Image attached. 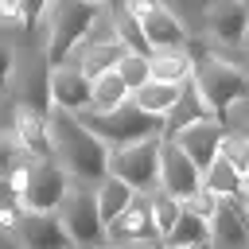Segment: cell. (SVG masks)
<instances>
[{"instance_id":"6da1fadb","label":"cell","mask_w":249,"mask_h":249,"mask_svg":"<svg viewBox=\"0 0 249 249\" xmlns=\"http://www.w3.org/2000/svg\"><path fill=\"white\" fill-rule=\"evenodd\" d=\"M187 51H191V86L206 101L210 117L230 124V113L241 101H249V74L237 62H230L226 54H218L210 43H202V39H191Z\"/></svg>"},{"instance_id":"7a4b0ae2","label":"cell","mask_w":249,"mask_h":249,"mask_svg":"<svg viewBox=\"0 0 249 249\" xmlns=\"http://www.w3.org/2000/svg\"><path fill=\"white\" fill-rule=\"evenodd\" d=\"M51 128H54L58 160L70 171V179L74 183H86V187H97L109 175V144L97 140L74 113H62V109L51 113Z\"/></svg>"},{"instance_id":"3957f363","label":"cell","mask_w":249,"mask_h":249,"mask_svg":"<svg viewBox=\"0 0 249 249\" xmlns=\"http://www.w3.org/2000/svg\"><path fill=\"white\" fill-rule=\"evenodd\" d=\"M105 8H93L86 0H51L47 8V43H43V62L54 70L62 62H70V54L89 39L93 23L101 19Z\"/></svg>"},{"instance_id":"277c9868","label":"cell","mask_w":249,"mask_h":249,"mask_svg":"<svg viewBox=\"0 0 249 249\" xmlns=\"http://www.w3.org/2000/svg\"><path fill=\"white\" fill-rule=\"evenodd\" d=\"M78 121H82L97 140H105L109 152H113V148H128V144H140V140H152V136H163V117L144 113L132 97H128L121 109H113V113H93V109H86Z\"/></svg>"},{"instance_id":"5b68a950","label":"cell","mask_w":249,"mask_h":249,"mask_svg":"<svg viewBox=\"0 0 249 249\" xmlns=\"http://www.w3.org/2000/svg\"><path fill=\"white\" fill-rule=\"evenodd\" d=\"M12 187L19 191L23 198V210H35V214H58L74 179L70 171L62 167V160H27V167L12 179Z\"/></svg>"},{"instance_id":"8992f818","label":"cell","mask_w":249,"mask_h":249,"mask_svg":"<svg viewBox=\"0 0 249 249\" xmlns=\"http://www.w3.org/2000/svg\"><path fill=\"white\" fill-rule=\"evenodd\" d=\"M160 156H163V136L128 144V148H113L109 152V175L121 179L124 187H132L136 195H152L160 191Z\"/></svg>"},{"instance_id":"52a82bcc","label":"cell","mask_w":249,"mask_h":249,"mask_svg":"<svg viewBox=\"0 0 249 249\" xmlns=\"http://www.w3.org/2000/svg\"><path fill=\"white\" fill-rule=\"evenodd\" d=\"M58 214H62V226H66L74 249H109V230L97 214V187L74 183Z\"/></svg>"},{"instance_id":"ba28073f","label":"cell","mask_w":249,"mask_h":249,"mask_svg":"<svg viewBox=\"0 0 249 249\" xmlns=\"http://www.w3.org/2000/svg\"><path fill=\"white\" fill-rule=\"evenodd\" d=\"M128 12L136 16L144 39L152 43V51H179L187 47V27L179 23V16L167 8V0H124Z\"/></svg>"},{"instance_id":"9c48e42d","label":"cell","mask_w":249,"mask_h":249,"mask_svg":"<svg viewBox=\"0 0 249 249\" xmlns=\"http://www.w3.org/2000/svg\"><path fill=\"white\" fill-rule=\"evenodd\" d=\"M132 245H148V249L163 245L156 218H152V195H136L128 210L117 222H109V249H132Z\"/></svg>"},{"instance_id":"30bf717a","label":"cell","mask_w":249,"mask_h":249,"mask_svg":"<svg viewBox=\"0 0 249 249\" xmlns=\"http://www.w3.org/2000/svg\"><path fill=\"white\" fill-rule=\"evenodd\" d=\"M206 43L222 47H245L249 35V0H206Z\"/></svg>"},{"instance_id":"8fae6325","label":"cell","mask_w":249,"mask_h":249,"mask_svg":"<svg viewBox=\"0 0 249 249\" xmlns=\"http://www.w3.org/2000/svg\"><path fill=\"white\" fill-rule=\"evenodd\" d=\"M160 191H167L171 198L187 202L202 191V171L195 167V160L175 144V140H163V156H160Z\"/></svg>"},{"instance_id":"7c38bea8","label":"cell","mask_w":249,"mask_h":249,"mask_svg":"<svg viewBox=\"0 0 249 249\" xmlns=\"http://www.w3.org/2000/svg\"><path fill=\"white\" fill-rule=\"evenodd\" d=\"M51 101L62 113L82 117L86 109H93V78H86L74 62H62L51 70Z\"/></svg>"},{"instance_id":"4fadbf2b","label":"cell","mask_w":249,"mask_h":249,"mask_svg":"<svg viewBox=\"0 0 249 249\" xmlns=\"http://www.w3.org/2000/svg\"><path fill=\"white\" fill-rule=\"evenodd\" d=\"M16 140L27 152V160H58L51 113H39V109H31L23 101L16 105Z\"/></svg>"},{"instance_id":"5bb4252c","label":"cell","mask_w":249,"mask_h":249,"mask_svg":"<svg viewBox=\"0 0 249 249\" xmlns=\"http://www.w3.org/2000/svg\"><path fill=\"white\" fill-rule=\"evenodd\" d=\"M16 245L19 249H74L66 226H62V214H35V210H23L19 226L12 230Z\"/></svg>"},{"instance_id":"9a60e30c","label":"cell","mask_w":249,"mask_h":249,"mask_svg":"<svg viewBox=\"0 0 249 249\" xmlns=\"http://www.w3.org/2000/svg\"><path fill=\"white\" fill-rule=\"evenodd\" d=\"M226 132H230V128H226L222 121H214V117H210V121H198V124L183 128V132H179V136H171V140H175V144L195 160V167L206 175V171L214 167V160L222 156V140H226Z\"/></svg>"},{"instance_id":"2e32d148","label":"cell","mask_w":249,"mask_h":249,"mask_svg":"<svg viewBox=\"0 0 249 249\" xmlns=\"http://www.w3.org/2000/svg\"><path fill=\"white\" fill-rule=\"evenodd\" d=\"M241 206L245 202H237V198H218V210L210 218V249H249Z\"/></svg>"},{"instance_id":"e0dca14e","label":"cell","mask_w":249,"mask_h":249,"mask_svg":"<svg viewBox=\"0 0 249 249\" xmlns=\"http://www.w3.org/2000/svg\"><path fill=\"white\" fill-rule=\"evenodd\" d=\"M128 51L113 39V43H101V39H86L78 51H74V66L86 74V78H101V74H109V70H117V62L124 58Z\"/></svg>"},{"instance_id":"ac0fdd59","label":"cell","mask_w":249,"mask_h":249,"mask_svg":"<svg viewBox=\"0 0 249 249\" xmlns=\"http://www.w3.org/2000/svg\"><path fill=\"white\" fill-rule=\"evenodd\" d=\"M198 121H210V109H206V101L198 97V89L187 82V86H183V97H179V105H175V109L167 113V121H163V140L179 136L183 128L198 124Z\"/></svg>"},{"instance_id":"d6986e66","label":"cell","mask_w":249,"mask_h":249,"mask_svg":"<svg viewBox=\"0 0 249 249\" xmlns=\"http://www.w3.org/2000/svg\"><path fill=\"white\" fill-rule=\"evenodd\" d=\"M163 245H171V249H202V245H210V218H202V214L183 206V214H179L175 230L163 237Z\"/></svg>"},{"instance_id":"ffe728a7","label":"cell","mask_w":249,"mask_h":249,"mask_svg":"<svg viewBox=\"0 0 249 249\" xmlns=\"http://www.w3.org/2000/svg\"><path fill=\"white\" fill-rule=\"evenodd\" d=\"M202 187L214 195V198H237V202H245V175L230 163V160H214V167L202 175Z\"/></svg>"},{"instance_id":"44dd1931","label":"cell","mask_w":249,"mask_h":249,"mask_svg":"<svg viewBox=\"0 0 249 249\" xmlns=\"http://www.w3.org/2000/svg\"><path fill=\"white\" fill-rule=\"evenodd\" d=\"M183 86H187V82H183ZM183 86H171V82H148L144 89L132 93V101H136L144 113L167 121V113H171V109L179 105V97H183Z\"/></svg>"},{"instance_id":"7402d4cb","label":"cell","mask_w":249,"mask_h":249,"mask_svg":"<svg viewBox=\"0 0 249 249\" xmlns=\"http://www.w3.org/2000/svg\"><path fill=\"white\" fill-rule=\"evenodd\" d=\"M136 198V191L132 187H124L121 179H113V175H105L101 183H97V214H101V222H105V230H109V222H117L124 210H128V202Z\"/></svg>"},{"instance_id":"603a6c76","label":"cell","mask_w":249,"mask_h":249,"mask_svg":"<svg viewBox=\"0 0 249 249\" xmlns=\"http://www.w3.org/2000/svg\"><path fill=\"white\" fill-rule=\"evenodd\" d=\"M148 62H152V82H171V86L191 82V51L187 47H179V51H156Z\"/></svg>"},{"instance_id":"cb8c5ba5","label":"cell","mask_w":249,"mask_h":249,"mask_svg":"<svg viewBox=\"0 0 249 249\" xmlns=\"http://www.w3.org/2000/svg\"><path fill=\"white\" fill-rule=\"evenodd\" d=\"M113 27H117V43H121L128 54H144V58H152V54H156V51H152V43L144 39V31H140L136 16L128 12V4H117V8H113Z\"/></svg>"},{"instance_id":"d4e9b609","label":"cell","mask_w":249,"mask_h":249,"mask_svg":"<svg viewBox=\"0 0 249 249\" xmlns=\"http://www.w3.org/2000/svg\"><path fill=\"white\" fill-rule=\"evenodd\" d=\"M128 97H132V89L124 86V78H121L117 70L93 78V113H113V109H121Z\"/></svg>"},{"instance_id":"484cf974","label":"cell","mask_w":249,"mask_h":249,"mask_svg":"<svg viewBox=\"0 0 249 249\" xmlns=\"http://www.w3.org/2000/svg\"><path fill=\"white\" fill-rule=\"evenodd\" d=\"M23 105H31V109H39V113H54V101H51V66H47V62H39L35 74L27 78V86H23Z\"/></svg>"},{"instance_id":"4316f807","label":"cell","mask_w":249,"mask_h":249,"mask_svg":"<svg viewBox=\"0 0 249 249\" xmlns=\"http://www.w3.org/2000/svg\"><path fill=\"white\" fill-rule=\"evenodd\" d=\"M179 214H183V202H179V198H171L167 191H152V218H156L160 237H167V233L175 230Z\"/></svg>"},{"instance_id":"83f0119b","label":"cell","mask_w":249,"mask_h":249,"mask_svg":"<svg viewBox=\"0 0 249 249\" xmlns=\"http://www.w3.org/2000/svg\"><path fill=\"white\" fill-rule=\"evenodd\" d=\"M27 167V152L19 148L16 132H0V179H16Z\"/></svg>"},{"instance_id":"f1b7e54d","label":"cell","mask_w":249,"mask_h":249,"mask_svg":"<svg viewBox=\"0 0 249 249\" xmlns=\"http://www.w3.org/2000/svg\"><path fill=\"white\" fill-rule=\"evenodd\" d=\"M117 74H121L124 86L136 93V89H144V86L152 82V62H148L144 54H124V58L117 62Z\"/></svg>"},{"instance_id":"f546056e","label":"cell","mask_w":249,"mask_h":249,"mask_svg":"<svg viewBox=\"0 0 249 249\" xmlns=\"http://www.w3.org/2000/svg\"><path fill=\"white\" fill-rule=\"evenodd\" d=\"M222 160H230L241 175L249 171V136L245 132H226V140H222Z\"/></svg>"},{"instance_id":"4dcf8cb0","label":"cell","mask_w":249,"mask_h":249,"mask_svg":"<svg viewBox=\"0 0 249 249\" xmlns=\"http://www.w3.org/2000/svg\"><path fill=\"white\" fill-rule=\"evenodd\" d=\"M12 74H16V51H12L8 43H0V97L8 93V86H12Z\"/></svg>"},{"instance_id":"1f68e13d","label":"cell","mask_w":249,"mask_h":249,"mask_svg":"<svg viewBox=\"0 0 249 249\" xmlns=\"http://www.w3.org/2000/svg\"><path fill=\"white\" fill-rule=\"evenodd\" d=\"M0 23L23 27V0H0Z\"/></svg>"},{"instance_id":"d6a6232c","label":"cell","mask_w":249,"mask_h":249,"mask_svg":"<svg viewBox=\"0 0 249 249\" xmlns=\"http://www.w3.org/2000/svg\"><path fill=\"white\" fill-rule=\"evenodd\" d=\"M241 218H245V233H249V202L241 206Z\"/></svg>"},{"instance_id":"836d02e7","label":"cell","mask_w":249,"mask_h":249,"mask_svg":"<svg viewBox=\"0 0 249 249\" xmlns=\"http://www.w3.org/2000/svg\"><path fill=\"white\" fill-rule=\"evenodd\" d=\"M86 4H93V8H105V4H113V0H86Z\"/></svg>"},{"instance_id":"e575fe53","label":"cell","mask_w":249,"mask_h":249,"mask_svg":"<svg viewBox=\"0 0 249 249\" xmlns=\"http://www.w3.org/2000/svg\"><path fill=\"white\" fill-rule=\"evenodd\" d=\"M245 202H249V171H245Z\"/></svg>"},{"instance_id":"d590c367","label":"cell","mask_w":249,"mask_h":249,"mask_svg":"<svg viewBox=\"0 0 249 249\" xmlns=\"http://www.w3.org/2000/svg\"><path fill=\"white\" fill-rule=\"evenodd\" d=\"M245 58H249V35H245Z\"/></svg>"},{"instance_id":"8d00e7d4","label":"cell","mask_w":249,"mask_h":249,"mask_svg":"<svg viewBox=\"0 0 249 249\" xmlns=\"http://www.w3.org/2000/svg\"><path fill=\"white\" fill-rule=\"evenodd\" d=\"M160 249H171V245H160ZM202 249H206V245H202Z\"/></svg>"},{"instance_id":"74e56055","label":"cell","mask_w":249,"mask_h":249,"mask_svg":"<svg viewBox=\"0 0 249 249\" xmlns=\"http://www.w3.org/2000/svg\"><path fill=\"white\" fill-rule=\"evenodd\" d=\"M245 124H249V109H245Z\"/></svg>"},{"instance_id":"f35d334b","label":"cell","mask_w":249,"mask_h":249,"mask_svg":"<svg viewBox=\"0 0 249 249\" xmlns=\"http://www.w3.org/2000/svg\"><path fill=\"white\" fill-rule=\"evenodd\" d=\"M245 136H249V128H245Z\"/></svg>"},{"instance_id":"ab89813d","label":"cell","mask_w":249,"mask_h":249,"mask_svg":"<svg viewBox=\"0 0 249 249\" xmlns=\"http://www.w3.org/2000/svg\"><path fill=\"white\" fill-rule=\"evenodd\" d=\"M206 249H210V245H206Z\"/></svg>"}]
</instances>
